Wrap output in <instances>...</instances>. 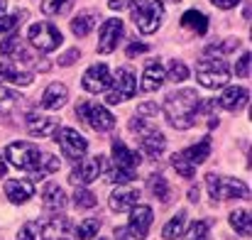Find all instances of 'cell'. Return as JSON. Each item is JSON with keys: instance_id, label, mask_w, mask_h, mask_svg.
I'll use <instances>...</instances> for the list:
<instances>
[{"instance_id": "obj_21", "label": "cell", "mask_w": 252, "mask_h": 240, "mask_svg": "<svg viewBox=\"0 0 252 240\" xmlns=\"http://www.w3.org/2000/svg\"><path fill=\"white\" fill-rule=\"evenodd\" d=\"M248 88H240V86H233V88H225L223 91V96L218 98V105L223 108V110H240V108H245L248 105Z\"/></svg>"}, {"instance_id": "obj_33", "label": "cell", "mask_w": 252, "mask_h": 240, "mask_svg": "<svg viewBox=\"0 0 252 240\" xmlns=\"http://www.w3.org/2000/svg\"><path fill=\"white\" fill-rule=\"evenodd\" d=\"M74 0H42V12L44 15H66L71 10Z\"/></svg>"}, {"instance_id": "obj_32", "label": "cell", "mask_w": 252, "mask_h": 240, "mask_svg": "<svg viewBox=\"0 0 252 240\" xmlns=\"http://www.w3.org/2000/svg\"><path fill=\"white\" fill-rule=\"evenodd\" d=\"M230 226H233L243 238H250L252 236V223H250V213H248V211H233V213H230Z\"/></svg>"}, {"instance_id": "obj_20", "label": "cell", "mask_w": 252, "mask_h": 240, "mask_svg": "<svg viewBox=\"0 0 252 240\" xmlns=\"http://www.w3.org/2000/svg\"><path fill=\"white\" fill-rule=\"evenodd\" d=\"M69 101V88L64 86V83H52V86H47V91L42 93V108H47V110H59L64 103Z\"/></svg>"}, {"instance_id": "obj_4", "label": "cell", "mask_w": 252, "mask_h": 240, "mask_svg": "<svg viewBox=\"0 0 252 240\" xmlns=\"http://www.w3.org/2000/svg\"><path fill=\"white\" fill-rule=\"evenodd\" d=\"M206 186L211 199L216 201H228V199H248L250 189L245 181L240 179H230V176H218V174H208L206 176Z\"/></svg>"}, {"instance_id": "obj_46", "label": "cell", "mask_w": 252, "mask_h": 240, "mask_svg": "<svg viewBox=\"0 0 252 240\" xmlns=\"http://www.w3.org/2000/svg\"><path fill=\"white\" fill-rule=\"evenodd\" d=\"M115 240H132V238H130L127 228H115Z\"/></svg>"}, {"instance_id": "obj_14", "label": "cell", "mask_w": 252, "mask_h": 240, "mask_svg": "<svg viewBox=\"0 0 252 240\" xmlns=\"http://www.w3.org/2000/svg\"><path fill=\"white\" fill-rule=\"evenodd\" d=\"M88 93H100V91H108L110 88V69L105 64H93L88 71L84 74V81H81Z\"/></svg>"}, {"instance_id": "obj_37", "label": "cell", "mask_w": 252, "mask_h": 240, "mask_svg": "<svg viewBox=\"0 0 252 240\" xmlns=\"http://www.w3.org/2000/svg\"><path fill=\"white\" fill-rule=\"evenodd\" d=\"M208 228H211L208 221H196V223L189 228L186 240H208Z\"/></svg>"}, {"instance_id": "obj_25", "label": "cell", "mask_w": 252, "mask_h": 240, "mask_svg": "<svg viewBox=\"0 0 252 240\" xmlns=\"http://www.w3.org/2000/svg\"><path fill=\"white\" fill-rule=\"evenodd\" d=\"M184 160L189 162V164H203V162L208 160V155H211V140L208 137H203L201 142H196V145H191V147H186L184 152H179Z\"/></svg>"}, {"instance_id": "obj_51", "label": "cell", "mask_w": 252, "mask_h": 240, "mask_svg": "<svg viewBox=\"0 0 252 240\" xmlns=\"http://www.w3.org/2000/svg\"><path fill=\"white\" fill-rule=\"evenodd\" d=\"M176 2H179V0H176Z\"/></svg>"}, {"instance_id": "obj_49", "label": "cell", "mask_w": 252, "mask_h": 240, "mask_svg": "<svg viewBox=\"0 0 252 240\" xmlns=\"http://www.w3.org/2000/svg\"><path fill=\"white\" fill-rule=\"evenodd\" d=\"M5 171H7V164H5V162H2V157H0V179L5 176Z\"/></svg>"}, {"instance_id": "obj_44", "label": "cell", "mask_w": 252, "mask_h": 240, "mask_svg": "<svg viewBox=\"0 0 252 240\" xmlns=\"http://www.w3.org/2000/svg\"><path fill=\"white\" fill-rule=\"evenodd\" d=\"M216 7H220V10H230V7H235L240 0H211Z\"/></svg>"}, {"instance_id": "obj_10", "label": "cell", "mask_w": 252, "mask_h": 240, "mask_svg": "<svg viewBox=\"0 0 252 240\" xmlns=\"http://www.w3.org/2000/svg\"><path fill=\"white\" fill-rule=\"evenodd\" d=\"M57 142H59V147H62V152H64L66 160H81L86 155V150H88L86 137L81 133L71 130V128L57 130Z\"/></svg>"}, {"instance_id": "obj_17", "label": "cell", "mask_w": 252, "mask_h": 240, "mask_svg": "<svg viewBox=\"0 0 252 240\" xmlns=\"http://www.w3.org/2000/svg\"><path fill=\"white\" fill-rule=\"evenodd\" d=\"M69 231H71L69 218L57 216V218L47 221L44 226H39V240H66L69 238Z\"/></svg>"}, {"instance_id": "obj_42", "label": "cell", "mask_w": 252, "mask_h": 240, "mask_svg": "<svg viewBox=\"0 0 252 240\" xmlns=\"http://www.w3.org/2000/svg\"><path fill=\"white\" fill-rule=\"evenodd\" d=\"M22 17V12L20 15H12V17H0V34H5V32H12L15 27H17V20Z\"/></svg>"}, {"instance_id": "obj_16", "label": "cell", "mask_w": 252, "mask_h": 240, "mask_svg": "<svg viewBox=\"0 0 252 240\" xmlns=\"http://www.w3.org/2000/svg\"><path fill=\"white\" fill-rule=\"evenodd\" d=\"M137 201H140V191L132 189V186H120L110 194V208L118 211V213L130 211L132 206H137Z\"/></svg>"}, {"instance_id": "obj_45", "label": "cell", "mask_w": 252, "mask_h": 240, "mask_svg": "<svg viewBox=\"0 0 252 240\" xmlns=\"http://www.w3.org/2000/svg\"><path fill=\"white\" fill-rule=\"evenodd\" d=\"M76 57H79V49H71V52H66L59 62H62V64H74V59H76Z\"/></svg>"}, {"instance_id": "obj_36", "label": "cell", "mask_w": 252, "mask_h": 240, "mask_svg": "<svg viewBox=\"0 0 252 240\" xmlns=\"http://www.w3.org/2000/svg\"><path fill=\"white\" fill-rule=\"evenodd\" d=\"M171 164H174V169L179 171V176H184V179H193V174H196V167H193V164H189V162L179 155V152L171 157Z\"/></svg>"}, {"instance_id": "obj_48", "label": "cell", "mask_w": 252, "mask_h": 240, "mask_svg": "<svg viewBox=\"0 0 252 240\" xmlns=\"http://www.w3.org/2000/svg\"><path fill=\"white\" fill-rule=\"evenodd\" d=\"M189 199H191V201H198V189H196V186L189 191Z\"/></svg>"}, {"instance_id": "obj_30", "label": "cell", "mask_w": 252, "mask_h": 240, "mask_svg": "<svg viewBox=\"0 0 252 240\" xmlns=\"http://www.w3.org/2000/svg\"><path fill=\"white\" fill-rule=\"evenodd\" d=\"M184 228H186V211H179L167 226L162 228V238L164 240H176L181 233H184Z\"/></svg>"}, {"instance_id": "obj_31", "label": "cell", "mask_w": 252, "mask_h": 240, "mask_svg": "<svg viewBox=\"0 0 252 240\" xmlns=\"http://www.w3.org/2000/svg\"><path fill=\"white\" fill-rule=\"evenodd\" d=\"M150 191L155 194V199H159L162 204H169L171 201V189H169L167 179L162 174H152L150 176Z\"/></svg>"}, {"instance_id": "obj_41", "label": "cell", "mask_w": 252, "mask_h": 240, "mask_svg": "<svg viewBox=\"0 0 252 240\" xmlns=\"http://www.w3.org/2000/svg\"><path fill=\"white\" fill-rule=\"evenodd\" d=\"M235 74H238L240 79H248V76H250V52H245V54L240 57V62L235 64Z\"/></svg>"}, {"instance_id": "obj_12", "label": "cell", "mask_w": 252, "mask_h": 240, "mask_svg": "<svg viewBox=\"0 0 252 240\" xmlns=\"http://www.w3.org/2000/svg\"><path fill=\"white\" fill-rule=\"evenodd\" d=\"M130 226H127V233L132 240H145L150 233V226H152V208L150 206H132L130 208Z\"/></svg>"}, {"instance_id": "obj_18", "label": "cell", "mask_w": 252, "mask_h": 240, "mask_svg": "<svg viewBox=\"0 0 252 240\" xmlns=\"http://www.w3.org/2000/svg\"><path fill=\"white\" fill-rule=\"evenodd\" d=\"M25 128H27V133L34 135V137H47V135L57 133V123H54L52 118L39 115V113H27V118H25Z\"/></svg>"}, {"instance_id": "obj_34", "label": "cell", "mask_w": 252, "mask_h": 240, "mask_svg": "<svg viewBox=\"0 0 252 240\" xmlns=\"http://www.w3.org/2000/svg\"><path fill=\"white\" fill-rule=\"evenodd\" d=\"M98 231H100V218H86V221H81V226L76 228V238L91 240V238H95Z\"/></svg>"}, {"instance_id": "obj_26", "label": "cell", "mask_w": 252, "mask_h": 240, "mask_svg": "<svg viewBox=\"0 0 252 240\" xmlns=\"http://www.w3.org/2000/svg\"><path fill=\"white\" fill-rule=\"evenodd\" d=\"M95 20H98V12H95V10H86V12L76 15V17L71 20V32H74L76 37H86V34L95 27Z\"/></svg>"}, {"instance_id": "obj_35", "label": "cell", "mask_w": 252, "mask_h": 240, "mask_svg": "<svg viewBox=\"0 0 252 240\" xmlns=\"http://www.w3.org/2000/svg\"><path fill=\"white\" fill-rule=\"evenodd\" d=\"M98 201H95V194L88 191V189H76L74 194V206L76 208H93Z\"/></svg>"}, {"instance_id": "obj_8", "label": "cell", "mask_w": 252, "mask_h": 240, "mask_svg": "<svg viewBox=\"0 0 252 240\" xmlns=\"http://www.w3.org/2000/svg\"><path fill=\"white\" fill-rule=\"evenodd\" d=\"M27 39H30L37 49H42V52H54V49L64 42L62 32H59L54 25H49V22H34V25L27 30Z\"/></svg>"}, {"instance_id": "obj_11", "label": "cell", "mask_w": 252, "mask_h": 240, "mask_svg": "<svg viewBox=\"0 0 252 240\" xmlns=\"http://www.w3.org/2000/svg\"><path fill=\"white\" fill-rule=\"evenodd\" d=\"M105 169V157H100V155H95V157H88V160H81V164L71 171V176H69V181L71 184H91V181H95L98 176H100V171Z\"/></svg>"}, {"instance_id": "obj_3", "label": "cell", "mask_w": 252, "mask_h": 240, "mask_svg": "<svg viewBox=\"0 0 252 240\" xmlns=\"http://www.w3.org/2000/svg\"><path fill=\"white\" fill-rule=\"evenodd\" d=\"M127 7H130L135 27L142 34H152V32L159 30L162 17H164V5L162 2H157V0H127Z\"/></svg>"}, {"instance_id": "obj_9", "label": "cell", "mask_w": 252, "mask_h": 240, "mask_svg": "<svg viewBox=\"0 0 252 240\" xmlns=\"http://www.w3.org/2000/svg\"><path fill=\"white\" fill-rule=\"evenodd\" d=\"M110 86L113 88L105 96V103H110V105H120L123 101H127L137 93V81H135V74L130 69H120L115 74V81H110Z\"/></svg>"}, {"instance_id": "obj_19", "label": "cell", "mask_w": 252, "mask_h": 240, "mask_svg": "<svg viewBox=\"0 0 252 240\" xmlns=\"http://www.w3.org/2000/svg\"><path fill=\"white\" fill-rule=\"evenodd\" d=\"M5 194H7V199H10L12 204H25V201L32 199L34 184H32L30 179H10V181L5 184Z\"/></svg>"}, {"instance_id": "obj_23", "label": "cell", "mask_w": 252, "mask_h": 240, "mask_svg": "<svg viewBox=\"0 0 252 240\" xmlns=\"http://www.w3.org/2000/svg\"><path fill=\"white\" fill-rule=\"evenodd\" d=\"M34 79L32 71H25L22 67L12 64V62H0V81H10L17 86H30Z\"/></svg>"}, {"instance_id": "obj_29", "label": "cell", "mask_w": 252, "mask_h": 240, "mask_svg": "<svg viewBox=\"0 0 252 240\" xmlns=\"http://www.w3.org/2000/svg\"><path fill=\"white\" fill-rule=\"evenodd\" d=\"M20 101H22V96H20V93H15V91H10V88L0 86V118H7V115L20 105Z\"/></svg>"}, {"instance_id": "obj_5", "label": "cell", "mask_w": 252, "mask_h": 240, "mask_svg": "<svg viewBox=\"0 0 252 240\" xmlns=\"http://www.w3.org/2000/svg\"><path fill=\"white\" fill-rule=\"evenodd\" d=\"M196 79L201 86H206V88H220V86H225L228 79H230V69H228V64L220 59V57H203L201 62H198V67H196Z\"/></svg>"}, {"instance_id": "obj_6", "label": "cell", "mask_w": 252, "mask_h": 240, "mask_svg": "<svg viewBox=\"0 0 252 240\" xmlns=\"http://www.w3.org/2000/svg\"><path fill=\"white\" fill-rule=\"evenodd\" d=\"M130 130L140 135L137 142H140V150H142L147 157L155 160V157H159V155L164 152V147H167V137H164V135H162L150 120H142V118H140V120H132V123H130Z\"/></svg>"}, {"instance_id": "obj_24", "label": "cell", "mask_w": 252, "mask_h": 240, "mask_svg": "<svg viewBox=\"0 0 252 240\" xmlns=\"http://www.w3.org/2000/svg\"><path fill=\"white\" fill-rule=\"evenodd\" d=\"M164 69H162V64L159 62H152L147 69H145V74H142V91H147V93H152V91H159L162 86H164Z\"/></svg>"}, {"instance_id": "obj_13", "label": "cell", "mask_w": 252, "mask_h": 240, "mask_svg": "<svg viewBox=\"0 0 252 240\" xmlns=\"http://www.w3.org/2000/svg\"><path fill=\"white\" fill-rule=\"evenodd\" d=\"M120 37H123V22H120L118 17H110V20H105V22L100 25L98 52H100V54H110V52L118 47Z\"/></svg>"}, {"instance_id": "obj_1", "label": "cell", "mask_w": 252, "mask_h": 240, "mask_svg": "<svg viewBox=\"0 0 252 240\" xmlns=\"http://www.w3.org/2000/svg\"><path fill=\"white\" fill-rule=\"evenodd\" d=\"M203 98L193 88H181L176 93H169L167 101L162 103V113L176 130H189L196 125V115L201 110Z\"/></svg>"}, {"instance_id": "obj_2", "label": "cell", "mask_w": 252, "mask_h": 240, "mask_svg": "<svg viewBox=\"0 0 252 240\" xmlns=\"http://www.w3.org/2000/svg\"><path fill=\"white\" fill-rule=\"evenodd\" d=\"M5 157L12 162V167L25 169V171H32L34 179H42V176L54 174L59 169V160L54 155L42 152L32 142H12V145H7Z\"/></svg>"}, {"instance_id": "obj_38", "label": "cell", "mask_w": 252, "mask_h": 240, "mask_svg": "<svg viewBox=\"0 0 252 240\" xmlns=\"http://www.w3.org/2000/svg\"><path fill=\"white\" fill-rule=\"evenodd\" d=\"M132 179H135V171H127V169L113 167V169L108 171V181H113V184H127V181H132Z\"/></svg>"}, {"instance_id": "obj_27", "label": "cell", "mask_w": 252, "mask_h": 240, "mask_svg": "<svg viewBox=\"0 0 252 240\" xmlns=\"http://www.w3.org/2000/svg\"><path fill=\"white\" fill-rule=\"evenodd\" d=\"M181 25H184L186 30L196 32V34H206V32H208V17H206L203 12H198V10H189V12H184Z\"/></svg>"}, {"instance_id": "obj_47", "label": "cell", "mask_w": 252, "mask_h": 240, "mask_svg": "<svg viewBox=\"0 0 252 240\" xmlns=\"http://www.w3.org/2000/svg\"><path fill=\"white\" fill-rule=\"evenodd\" d=\"M108 5H110V10H123L125 7V0H110Z\"/></svg>"}, {"instance_id": "obj_7", "label": "cell", "mask_w": 252, "mask_h": 240, "mask_svg": "<svg viewBox=\"0 0 252 240\" xmlns=\"http://www.w3.org/2000/svg\"><path fill=\"white\" fill-rule=\"evenodd\" d=\"M76 113H79L81 120H86V125L93 128L95 133H108V130L115 128V115L105 105H100V103H79Z\"/></svg>"}, {"instance_id": "obj_15", "label": "cell", "mask_w": 252, "mask_h": 240, "mask_svg": "<svg viewBox=\"0 0 252 240\" xmlns=\"http://www.w3.org/2000/svg\"><path fill=\"white\" fill-rule=\"evenodd\" d=\"M113 160H115V167H118V169L135 171V169L140 167V162H142V155L127 150L123 140H113Z\"/></svg>"}, {"instance_id": "obj_39", "label": "cell", "mask_w": 252, "mask_h": 240, "mask_svg": "<svg viewBox=\"0 0 252 240\" xmlns=\"http://www.w3.org/2000/svg\"><path fill=\"white\" fill-rule=\"evenodd\" d=\"M17 240H39V223L37 221H30L20 228L17 233Z\"/></svg>"}, {"instance_id": "obj_50", "label": "cell", "mask_w": 252, "mask_h": 240, "mask_svg": "<svg viewBox=\"0 0 252 240\" xmlns=\"http://www.w3.org/2000/svg\"><path fill=\"white\" fill-rule=\"evenodd\" d=\"M5 10H7V0H0V17L5 15Z\"/></svg>"}, {"instance_id": "obj_28", "label": "cell", "mask_w": 252, "mask_h": 240, "mask_svg": "<svg viewBox=\"0 0 252 240\" xmlns=\"http://www.w3.org/2000/svg\"><path fill=\"white\" fill-rule=\"evenodd\" d=\"M0 57H12V59H30L27 49L22 47V42H20L15 34H10L7 39H2V44H0Z\"/></svg>"}, {"instance_id": "obj_43", "label": "cell", "mask_w": 252, "mask_h": 240, "mask_svg": "<svg viewBox=\"0 0 252 240\" xmlns=\"http://www.w3.org/2000/svg\"><path fill=\"white\" fill-rule=\"evenodd\" d=\"M150 47L147 44H137V42H132L130 47H127V57H137V54H145Z\"/></svg>"}, {"instance_id": "obj_40", "label": "cell", "mask_w": 252, "mask_h": 240, "mask_svg": "<svg viewBox=\"0 0 252 240\" xmlns=\"http://www.w3.org/2000/svg\"><path fill=\"white\" fill-rule=\"evenodd\" d=\"M169 76H171V81H186V76H189L186 64L184 62H171L169 64Z\"/></svg>"}, {"instance_id": "obj_22", "label": "cell", "mask_w": 252, "mask_h": 240, "mask_svg": "<svg viewBox=\"0 0 252 240\" xmlns=\"http://www.w3.org/2000/svg\"><path fill=\"white\" fill-rule=\"evenodd\" d=\"M42 206H44V211H49V213H59V211L66 206V194H64V189L57 186V184H47L44 191H42Z\"/></svg>"}]
</instances>
